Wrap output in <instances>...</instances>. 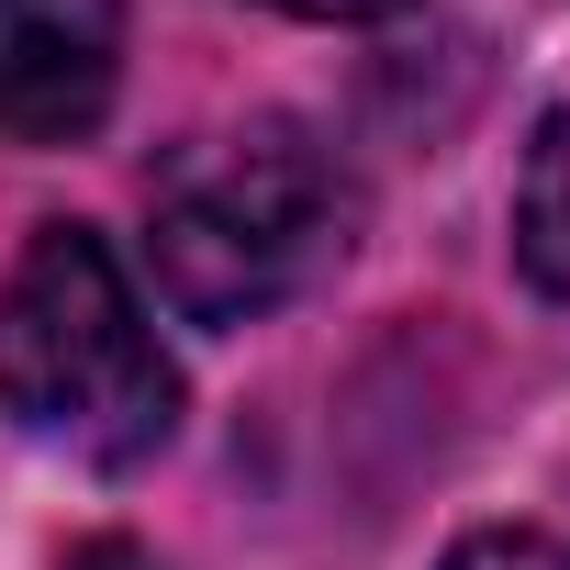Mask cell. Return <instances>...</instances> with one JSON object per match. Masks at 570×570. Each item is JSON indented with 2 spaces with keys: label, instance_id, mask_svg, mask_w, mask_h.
I'll list each match as a JSON object with an SVG mask.
<instances>
[{
  "label": "cell",
  "instance_id": "4",
  "mask_svg": "<svg viewBox=\"0 0 570 570\" xmlns=\"http://www.w3.org/2000/svg\"><path fill=\"white\" fill-rule=\"evenodd\" d=\"M514 268L537 279L548 303H570V124H548L525 146V179H514Z\"/></svg>",
  "mask_w": 570,
  "mask_h": 570
},
{
  "label": "cell",
  "instance_id": "2",
  "mask_svg": "<svg viewBox=\"0 0 570 570\" xmlns=\"http://www.w3.org/2000/svg\"><path fill=\"white\" fill-rule=\"evenodd\" d=\"M0 414L79 470H146L179 436V370L90 224H35L0 279Z\"/></svg>",
  "mask_w": 570,
  "mask_h": 570
},
{
  "label": "cell",
  "instance_id": "6",
  "mask_svg": "<svg viewBox=\"0 0 570 570\" xmlns=\"http://www.w3.org/2000/svg\"><path fill=\"white\" fill-rule=\"evenodd\" d=\"M268 12H292V23H392L414 0H268Z\"/></svg>",
  "mask_w": 570,
  "mask_h": 570
},
{
  "label": "cell",
  "instance_id": "1",
  "mask_svg": "<svg viewBox=\"0 0 570 570\" xmlns=\"http://www.w3.org/2000/svg\"><path fill=\"white\" fill-rule=\"evenodd\" d=\"M347 235H358L347 168L279 112L190 135L146 190V268L179 325H257L303 303L347 257Z\"/></svg>",
  "mask_w": 570,
  "mask_h": 570
},
{
  "label": "cell",
  "instance_id": "3",
  "mask_svg": "<svg viewBox=\"0 0 570 570\" xmlns=\"http://www.w3.org/2000/svg\"><path fill=\"white\" fill-rule=\"evenodd\" d=\"M124 90V0H0V146H79Z\"/></svg>",
  "mask_w": 570,
  "mask_h": 570
},
{
  "label": "cell",
  "instance_id": "5",
  "mask_svg": "<svg viewBox=\"0 0 570 570\" xmlns=\"http://www.w3.org/2000/svg\"><path fill=\"white\" fill-rule=\"evenodd\" d=\"M436 570H570V548L537 537V525H481V537H459Z\"/></svg>",
  "mask_w": 570,
  "mask_h": 570
},
{
  "label": "cell",
  "instance_id": "7",
  "mask_svg": "<svg viewBox=\"0 0 570 570\" xmlns=\"http://www.w3.org/2000/svg\"><path fill=\"white\" fill-rule=\"evenodd\" d=\"M68 570H168V559H157V548H135V537H90Z\"/></svg>",
  "mask_w": 570,
  "mask_h": 570
}]
</instances>
